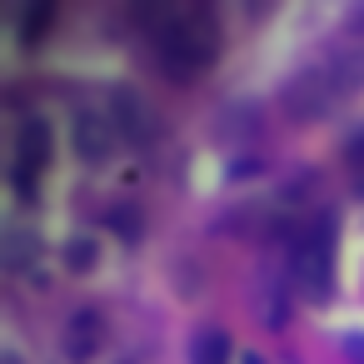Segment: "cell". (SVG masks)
I'll return each instance as SVG.
<instances>
[{
    "mask_svg": "<svg viewBox=\"0 0 364 364\" xmlns=\"http://www.w3.org/2000/svg\"><path fill=\"white\" fill-rule=\"evenodd\" d=\"M130 16L150 21V55H155L165 80L190 85V80H200L215 65V55H220V21H215L210 6H160V11L135 6Z\"/></svg>",
    "mask_w": 364,
    "mask_h": 364,
    "instance_id": "cell-1",
    "label": "cell"
},
{
    "mask_svg": "<svg viewBox=\"0 0 364 364\" xmlns=\"http://www.w3.org/2000/svg\"><path fill=\"white\" fill-rule=\"evenodd\" d=\"M279 235H284V269L299 299L329 304L334 299V245H339L334 210H309L299 220H284Z\"/></svg>",
    "mask_w": 364,
    "mask_h": 364,
    "instance_id": "cell-2",
    "label": "cell"
},
{
    "mask_svg": "<svg viewBox=\"0 0 364 364\" xmlns=\"http://www.w3.org/2000/svg\"><path fill=\"white\" fill-rule=\"evenodd\" d=\"M339 100H349V95L339 90V80L329 75V65H324V60L304 65V70H299V75L279 90L284 115H289V120H299V125H314V120L334 115V105H339Z\"/></svg>",
    "mask_w": 364,
    "mask_h": 364,
    "instance_id": "cell-3",
    "label": "cell"
},
{
    "mask_svg": "<svg viewBox=\"0 0 364 364\" xmlns=\"http://www.w3.org/2000/svg\"><path fill=\"white\" fill-rule=\"evenodd\" d=\"M105 115L115 120L120 140H125V145H135V150H145V145H155V140L165 135L160 110H155L135 85H115V90H105Z\"/></svg>",
    "mask_w": 364,
    "mask_h": 364,
    "instance_id": "cell-4",
    "label": "cell"
},
{
    "mask_svg": "<svg viewBox=\"0 0 364 364\" xmlns=\"http://www.w3.org/2000/svg\"><path fill=\"white\" fill-rule=\"evenodd\" d=\"M70 140H75V155H80L85 165H105V160H115V150L125 145L120 130H115V120H110L105 110H80L75 125H70Z\"/></svg>",
    "mask_w": 364,
    "mask_h": 364,
    "instance_id": "cell-5",
    "label": "cell"
},
{
    "mask_svg": "<svg viewBox=\"0 0 364 364\" xmlns=\"http://www.w3.org/2000/svg\"><path fill=\"white\" fill-rule=\"evenodd\" d=\"M65 359L70 364H90L95 354H100V344H105V314L100 309H75L70 319H65Z\"/></svg>",
    "mask_w": 364,
    "mask_h": 364,
    "instance_id": "cell-6",
    "label": "cell"
},
{
    "mask_svg": "<svg viewBox=\"0 0 364 364\" xmlns=\"http://www.w3.org/2000/svg\"><path fill=\"white\" fill-rule=\"evenodd\" d=\"M41 255H46V240H41V230H31V225H11L6 240H0V264L16 269V274L31 269Z\"/></svg>",
    "mask_w": 364,
    "mask_h": 364,
    "instance_id": "cell-7",
    "label": "cell"
},
{
    "mask_svg": "<svg viewBox=\"0 0 364 364\" xmlns=\"http://www.w3.org/2000/svg\"><path fill=\"white\" fill-rule=\"evenodd\" d=\"M324 65H329V75L339 80V90H344V95L364 90V46L339 41V46H329V50H324Z\"/></svg>",
    "mask_w": 364,
    "mask_h": 364,
    "instance_id": "cell-8",
    "label": "cell"
},
{
    "mask_svg": "<svg viewBox=\"0 0 364 364\" xmlns=\"http://www.w3.org/2000/svg\"><path fill=\"white\" fill-rule=\"evenodd\" d=\"M16 165H31V170H46V165H50V125H46L41 115H26V120H21Z\"/></svg>",
    "mask_w": 364,
    "mask_h": 364,
    "instance_id": "cell-9",
    "label": "cell"
},
{
    "mask_svg": "<svg viewBox=\"0 0 364 364\" xmlns=\"http://www.w3.org/2000/svg\"><path fill=\"white\" fill-rule=\"evenodd\" d=\"M235 359V344L220 324H205L190 334V364H230Z\"/></svg>",
    "mask_w": 364,
    "mask_h": 364,
    "instance_id": "cell-10",
    "label": "cell"
},
{
    "mask_svg": "<svg viewBox=\"0 0 364 364\" xmlns=\"http://www.w3.org/2000/svg\"><path fill=\"white\" fill-rule=\"evenodd\" d=\"M105 230H110V235H120L125 245H140L145 220H140V210H135V205H110V210H105Z\"/></svg>",
    "mask_w": 364,
    "mask_h": 364,
    "instance_id": "cell-11",
    "label": "cell"
},
{
    "mask_svg": "<svg viewBox=\"0 0 364 364\" xmlns=\"http://www.w3.org/2000/svg\"><path fill=\"white\" fill-rule=\"evenodd\" d=\"M60 259H65V269H70V274H90V269H95V259H100V250H95V240H90V235H70Z\"/></svg>",
    "mask_w": 364,
    "mask_h": 364,
    "instance_id": "cell-12",
    "label": "cell"
},
{
    "mask_svg": "<svg viewBox=\"0 0 364 364\" xmlns=\"http://www.w3.org/2000/svg\"><path fill=\"white\" fill-rule=\"evenodd\" d=\"M50 21H55V6H36V11H26V31H21V41L31 46L36 36H46V31H50Z\"/></svg>",
    "mask_w": 364,
    "mask_h": 364,
    "instance_id": "cell-13",
    "label": "cell"
},
{
    "mask_svg": "<svg viewBox=\"0 0 364 364\" xmlns=\"http://www.w3.org/2000/svg\"><path fill=\"white\" fill-rule=\"evenodd\" d=\"M344 165H349L354 175H364V130H354V135L344 140Z\"/></svg>",
    "mask_w": 364,
    "mask_h": 364,
    "instance_id": "cell-14",
    "label": "cell"
},
{
    "mask_svg": "<svg viewBox=\"0 0 364 364\" xmlns=\"http://www.w3.org/2000/svg\"><path fill=\"white\" fill-rule=\"evenodd\" d=\"M339 349H344V359L364 364V329H344V334H339Z\"/></svg>",
    "mask_w": 364,
    "mask_h": 364,
    "instance_id": "cell-15",
    "label": "cell"
},
{
    "mask_svg": "<svg viewBox=\"0 0 364 364\" xmlns=\"http://www.w3.org/2000/svg\"><path fill=\"white\" fill-rule=\"evenodd\" d=\"M259 170H264L259 160H235V165H230V180H250V175H259Z\"/></svg>",
    "mask_w": 364,
    "mask_h": 364,
    "instance_id": "cell-16",
    "label": "cell"
},
{
    "mask_svg": "<svg viewBox=\"0 0 364 364\" xmlns=\"http://www.w3.org/2000/svg\"><path fill=\"white\" fill-rule=\"evenodd\" d=\"M349 31H359V36H364V6H354V11H349Z\"/></svg>",
    "mask_w": 364,
    "mask_h": 364,
    "instance_id": "cell-17",
    "label": "cell"
},
{
    "mask_svg": "<svg viewBox=\"0 0 364 364\" xmlns=\"http://www.w3.org/2000/svg\"><path fill=\"white\" fill-rule=\"evenodd\" d=\"M240 364H264V359L259 354H240Z\"/></svg>",
    "mask_w": 364,
    "mask_h": 364,
    "instance_id": "cell-18",
    "label": "cell"
},
{
    "mask_svg": "<svg viewBox=\"0 0 364 364\" xmlns=\"http://www.w3.org/2000/svg\"><path fill=\"white\" fill-rule=\"evenodd\" d=\"M0 364H21V359H16V354H0Z\"/></svg>",
    "mask_w": 364,
    "mask_h": 364,
    "instance_id": "cell-19",
    "label": "cell"
}]
</instances>
